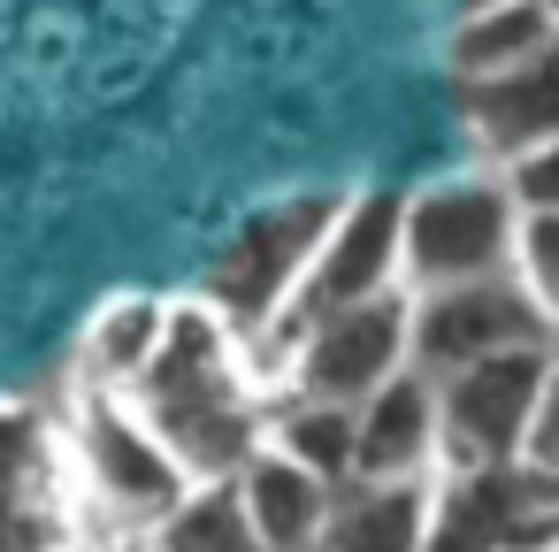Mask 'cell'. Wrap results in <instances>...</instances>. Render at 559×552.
I'll list each match as a JSON object with an SVG mask.
<instances>
[{
	"label": "cell",
	"mask_w": 559,
	"mask_h": 552,
	"mask_svg": "<svg viewBox=\"0 0 559 552\" xmlns=\"http://www.w3.org/2000/svg\"><path fill=\"white\" fill-rule=\"evenodd\" d=\"M337 200H345V192H292V200H269V208L246 215V223L230 231V246L207 261L200 300H207L246 345H261V338L292 315V300L307 292V269H314V254H322V238H330V223H337Z\"/></svg>",
	"instance_id": "cell-3"
},
{
	"label": "cell",
	"mask_w": 559,
	"mask_h": 552,
	"mask_svg": "<svg viewBox=\"0 0 559 552\" xmlns=\"http://www.w3.org/2000/svg\"><path fill=\"white\" fill-rule=\"evenodd\" d=\"M139 552H261L253 514H246V498H238V475H230V483H192L185 506H177Z\"/></svg>",
	"instance_id": "cell-18"
},
{
	"label": "cell",
	"mask_w": 559,
	"mask_h": 552,
	"mask_svg": "<svg viewBox=\"0 0 559 552\" xmlns=\"http://www.w3.org/2000/svg\"><path fill=\"white\" fill-rule=\"evenodd\" d=\"M70 514V468H62V422L32 407H0V514Z\"/></svg>",
	"instance_id": "cell-16"
},
{
	"label": "cell",
	"mask_w": 559,
	"mask_h": 552,
	"mask_svg": "<svg viewBox=\"0 0 559 552\" xmlns=\"http://www.w3.org/2000/svg\"><path fill=\"white\" fill-rule=\"evenodd\" d=\"M460 116H467L483 169H506V162L551 146L559 139V47L490 78V85H460Z\"/></svg>",
	"instance_id": "cell-11"
},
{
	"label": "cell",
	"mask_w": 559,
	"mask_h": 552,
	"mask_svg": "<svg viewBox=\"0 0 559 552\" xmlns=\"http://www.w3.org/2000/svg\"><path fill=\"white\" fill-rule=\"evenodd\" d=\"M521 468L544 475V483H559V345H551V368H544V391H536V422H528Z\"/></svg>",
	"instance_id": "cell-21"
},
{
	"label": "cell",
	"mask_w": 559,
	"mask_h": 552,
	"mask_svg": "<svg viewBox=\"0 0 559 552\" xmlns=\"http://www.w3.org/2000/svg\"><path fill=\"white\" fill-rule=\"evenodd\" d=\"M269 391L284 399H330V407H360L376 399L391 376L414 368V292H391V300H368V307H345V315H322L276 345H253Z\"/></svg>",
	"instance_id": "cell-4"
},
{
	"label": "cell",
	"mask_w": 559,
	"mask_h": 552,
	"mask_svg": "<svg viewBox=\"0 0 559 552\" xmlns=\"http://www.w3.org/2000/svg\"><path fill=\"white\" fill-rule=\"evenodd\" d=\"M521 208L498 169H460L406 192V292H452L513 277Z\"/></svg>",
	"instance_id": "cell-5"
},
{
	"label": "cell",
	"mask_w": 559,
	"mask_h": 552,
	"mask_svg": "<svg viewBox=\"0 0 559 552\" xmlns=\"http://www.w3.org/2000/svg\"><path fill=\"white\" fill-rule=\"evenodd\" d=\"M269 445L284 460H299L307 475H322L330 491H345L360 475V430H353V407H330V399H276L269 407Z\"/></svg>",
	"instance_id": "cell-17"
},
{
	"label": "cell",
	"mask_w": 559,
	"mask_h": 552,
	"mask_svg": "<svg viewBox=\"0 0 559 552\" xmlns=\"http://www.w3.org/2000/svg\"><path fill=\"white\" fill-rule=\"evenodd\" d=\"M551 345L536 353H506L483 368H460L437 384V414H444V475L452 468H521L528 453V422H536V391H544Z\"/></svg>",
	"instance_id": "cell-9"
},
{
	"label": "cell",
	"mask_w": 559,
	"mask_h": 552,
	"mask_svg": "<svg viewBox=\"0 0 559 552\" xmlns=\"http://www.w3.org/2000/svg\"><path fill=\"white\" fill-rule=\"evenodd\" d=\"M85 552H131V544H85Z\"/></svg>",
	"instance_id": "cell-23"
},
{
	"label": "cell",
	"mask_w": 559,
	"mask_h": 552,
	"mask_svg": "<svg viewBox=\"0 0 559 552\" xmlns=\"http://www.w3.org/2000/svg\"><path fill=\"white\" fill-rule=\"evenodd\" d=\"M559 47V0H506L490 16H460L452 39H444V62H452V85H490L536 55Z\"/></svg>",
	"instance_id": "cell-14"
},
{
	"label": "cell",
	"mask_w": 559,
	"mask_h": 552,
	"mask_svg": "<svg viewBox=\"0 0 559 552\" xmlns=\"http://www.w3.org/2000/svg\"><path fill=\"white\" fill-rule=\"evenodd\" d=\"M391 292H406V192L360 185V192L337 200V223H330V238H322V254L307 269V292L292 300V315L261 345H276V338H292V330H307L322 315L391 300Z\"/></svg>",
	"instance_id": "cell-6"
},
{
	"label": "cell",
	"mask_w": 559,
	"mask_h": 552,
	"mask_svg": "<svg viewBox=\"0 0 559 552\" xmlns=\"http://www.w3.org/2000/svg\"><path fill=\"white\" fill-rule=\"evenodd\" d=\"M238 498H246V514H253V537H261V552H322L337 491H330L322 475H307L299 460H284L276 445H261V453L246 460V475H238Z\"/></svg>",
	"instance_id": "cell-12"
},
{
	"label": "cell",
	"mask_w": 559,
	"mask_h": 552,
	"mask_svg": "<svg viewBox=\"0 0 559 552\" xmlns=\"http://www.w3.org/2000/svg\"><path fill=\"white\" fill-rule=\"evenodd\" d=\"M162 330H169V300L154 292H116L85 315L78 330V376L85 391H131L146 376V361L162 353Z\"/></svg>",
	"instance_id": "cell-13"
},
{
	"label": "cell",
	"mask_w": 559,
	"mask_h": 552,
	"mask_svg": "<svg viewBox=\"0 0 559 552\" xmlns=\"http://www.w3.org/2000/svg\"><path fill=\"white\" fill-rule=\"evenodd\" d=\"M513 284L528 292V307H536V315L551 322V338H559V215H521Z\"/></svg>",
	"instance_id": "cell-19"
},
{
	"label": "cell",
	"mask_w": 559,
	"mask_h": 552,
	"mask_svg": "<svg viewBox=\"0 0 559 552\" xmlns=\"http://www.w3.org/2000/svg\"><path fill=\"white\" fill-rule=\"evenodd\" d=\"M62 422V468H70V514H78V552L85 544H146L192 491L177 453L146 430V414L123 391H85L70 384Z\"/></svg>",
	"instance_id": "cell-2"
},
{
	"label": "cell",
	"mask_w": 559,
	"mask_h": 552,
	"mask_svg": "<svg viewBox=\"0 0 559 552\" xmlns=\"http://www.w3.org/2000/svg\"><path fill=\"white\" fill-rule=\"evenodd\" d=\"M360 430V475L353 483H429L444 475V414H437V376L406 368L376 399L353 407Z\"/></svg>",
	"instance_id": "cell-10"
},
{
	"label": "cell",
	"mask_w": 559,
	"mask_h": 552,
	"mask_svg": "<svg viewBox=\"0 0 559 552\" xmlns=\"http://www.w3.org/2000/svg\"><path fill=\"white\" fill-rule=\"evenodd\" d=\"M123 399L146 414V430L177 453V468L192 483L246 475V460L269 445V407H276L253 345L200 292L192 300H169L162 353L146 361V376Z\"/></svg>",
	"instance_id": "cell-1"
},
{
	"label": "cell",
	"mask_w": 559,
	"mask_h": 552,
	"mask_svg": "<svg viewBox=\"0 0 559 552\" xmlns=\"http://www.w3.org/2000/svg\"><path fill=\"white\" fill-rule=\"evenodd\" d=\"M498 177H506V192H513L521 215H559V139L536 146V154H521V162H506Z\"/></svg>",
	"instance_id": "cell-20"
},
{
	"label": "cell",
	"mask_w": 559,
	"mask_h": 552,
	"mask_svg": "<svg viewBox=\"0 0 559 552\" xmlns=\"http://www.w3.org/2000/svg\"><path fill=\"white\" fill-rule=\"evenodd\" d=\"M437 475L429 483H345L330 506L322 552H429Z\"/></svg>",
	"instance_id": "cell-15"
},
{
	"label": "cell",
	"mask_w": 559,
	"mask_h": 552,
	"mask_svg": "<svg viewBox=\"0 0 559 552\" xmlns=\"http://www.w3.org/2000/svg\"><path fill=\"white\" fill-rule=\"evenodd\" d=\"M536 345H559V338H551V322L528 307V292L513 277L414 292V368L437 376V384L460 376V368L506 361V353H536Z\"/></svg>",
	"instance_id": "cell-7"
},
{
	"label": "cell",
	"mask_w": 559,
	"mask_h": 552,
	"mask_svg": "<svg viewBox=\"0 0 559 552\" xmlns=\"http://www.w3.org/2000/svg\"><path fill=\"white\" fill-rule=\"evenodd\" d=\"M490 9H506V0H452V24L460 16H490Z\"/></svg>",
	"instance_id": "cell-22"
},
{
	"label": "cell",
	"mask_w": 559,
	"mask_h": 552,
	"mask_svg": "<svg viewBox=\"0 0 559 552\" xmlns=\"http://www.w3.org/2000/svg\"><path fill=\"white\" fill-rule=\"evenodd\" d=\"M429 552H559V483L528 468L437 475Z\"/></svg>",
	"instance_id": "cell-8"
}]
</instances>
